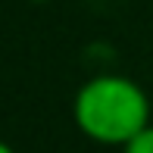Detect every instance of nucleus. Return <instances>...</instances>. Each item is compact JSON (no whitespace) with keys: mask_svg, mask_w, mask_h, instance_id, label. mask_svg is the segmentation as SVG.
<instances>
[{"mask_svg":"<svg viewBox=\"0 0 153 153\" xmlns=\"http://www.w3.org/2000/svg\"><path fill=\"white\" fill-rule=\"evenodd\" d=\"M72 119L88 141L122 150L137 131L153 122V106L147 91L134 78L100 72L78 85L72 97Z\"/></svg>","mask_w":153,"mask_h":153,"instance_id":"1","label":"nucleus"},{"mask_svg":"<svg viewBox=\"0 0 153 153\" xmlns=\"http://www.w3.org/2000/svg\"><path fill=\"white\" fill-rule=\"evenodd\" d=\"M122 153H153V122L144 131H137V134L122 147Z\"/></svg>","mask_w":153,"mask_h":153,"instance_id":"2","label":"nucleus"},{"mask_svg":"<svg viewBox=\"0 0 153 153\" xmlns=\"http://www.w3.org/2000/svg\"><path fill=\"white\" fill-rule=\"evenodd\" d=\"M0 153H16V150H13V144H6L3 137H0Z\"/></svg>","mask_w":153,"mask_h":153,"instance_id":"3","label":"nucleus"},{"mask_svg":"<svg viewBox=\"0 0 153 153\" xmlns=\"http://www.w3.org/2000/svg\"><path fill=\"white\" fill-rule=\"evenodd\" d=\"M31 3H50V0H31Z\"/></svg>","mask_w":153,"mask_h":153,"instance_id":"4","label":"nucleus"}]
</instances>
